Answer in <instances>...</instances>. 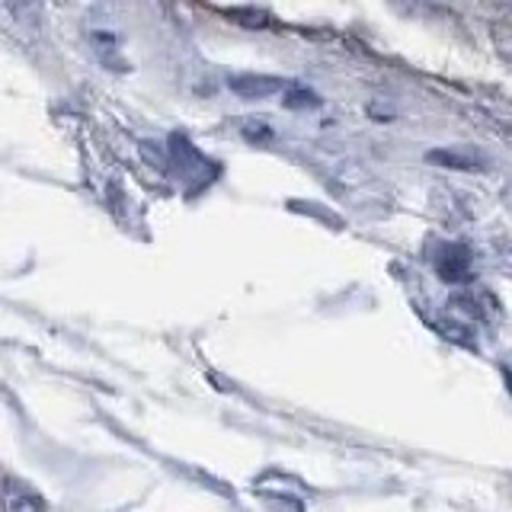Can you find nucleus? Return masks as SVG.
I'll use <instances>...</instances> for the list:
<instances>
[{
    "label": "nucleus",
    "mask_w": 512,
    "mask_h": 512,
    "mask_svg": "<svg viewBox=\"0 0 512 512\" xmlns=\"http://www.w3.org/2000/svg\"><path fill=\"white\" fill-rule=\"evenodd\" d=\"M228 87L237 96H244V100H266L272 93H282L288 84L282 77H272V74H231Z\"/></svg>",
    "instance_id": "1"
},
{
    "label": "nucleus",
    "mask_w": 512,
    "mask_h": 512,
    "mask_svg": "<svg viewBox=\"0 0 512 512\" xmlns=\"http://www.w3.org/2000/svg\"><path fill=\"white\" fill-rule=\"evenodd\" d=\"M436 272L445 279V282H455V285H461V282H468L471 279V253L464 250L461 244H448V247H442L439 250V256H436Z\"/></svg>",
    "instance_id": "3"
},
{
    "label": "nucleus",
    "mask_w": 512,
    "mask_h": 512,
    "mask_svg": "<svg viewBox=\"0 0 512 512\" xmlns=\"http://www.w3.org/2000/svg\"><path fill=\"white\" fill-rule=\"evenodd\" d=\"M391 4L404 16H436L445 7V0H391Z\"/></svg>",
    "instance_id": "5"
},
{
    "label": "nucleus",
    "mask_w": 512,
    "mask_h": 512,
    "mask_svg": "<svg viewBox=\"0 0 512 512\" xmlns=\"http://www.w3.org/2000/svg\"><path fill=\"white\" fill-rule=\"evenodd\" d=\"M285 106L288 109H317L320 106V96L304 90V87H285Z\"/></svg>",
    "instance_id": "6"
},
{
    "label": "nucleus",
    "mask_w": 512,
    "mask_h": 512,
    "mask_svg": "<svg viewBox=\"0 0 512 512\" xmlns=\"http://www.w3.org/2000/svg\"><path fill=\"white\" fill-rule=\"evenodd\" d=\"M0 509L4 512H45V500L32 487H26L23 480L7 477L4 487H0Z\"/></svg>",
    "instance_id": "2"
},
{
    "label": "nucleus",
    "mask_w": 512,
    "mask_h": 512,
    "mask_svg": "<svg viewBox=\"0 0 512 512\" xmlns=\"http://www.w3.org/2000/svg\"><path fill=\"white\" fill-rule=\"evenodd\" d=\"M244 132H247L250 141H269V138H272L269 125H263V122H250V125L244 128Z\"/></svg>",
    "instance_id": "9"
},
{
    "label": "nucleus",
    "mask_w": 512,
    "mask_h": 512,
    "mask_svg": "<svg viewBox=\"0 0 512 512\" xmlns=\"http://www.w3.org/2000/svg\"><path fill=\"white\" fill-rule=\"evenodd\" d=\"M426 160L429 164H439V167H452V170H484L487 167L484 154L474 148H439V151H429Z\"/></svg>",
    "instance_id": "4"
},
{
    "label": "nucleus",
    "mask_w": 512,
    "mask_h": 512,
    "mask_svg": "<svg viewBox=\"0 0 512 512\" xmlns=\"http://www.w3.org/2000/svg\"><path fill=\"white\" fill-rule=\"evenodd\" d=\"M436 330L445 336L448 343H458V346L464 343V346H471V330H468V327H461V324H448V320H439Z\"/></svg>",
    "instance_id": "8"
},
{
    "label": "nucleus",
    "mask_w": 512,
    "mask_h": 512,
    "mask_svg": "<svg viewBox=\"0 0 512 512\" xmlns=\"http://www.w3.org/2000/svg\"><path fill=\"white\" fill-rule=\"evenodd\" d=\"M228 16L244 29H266V23H269V16L263 10H228Z\"/></svg>",
    "instance_id": "7"
}]
</instances>
